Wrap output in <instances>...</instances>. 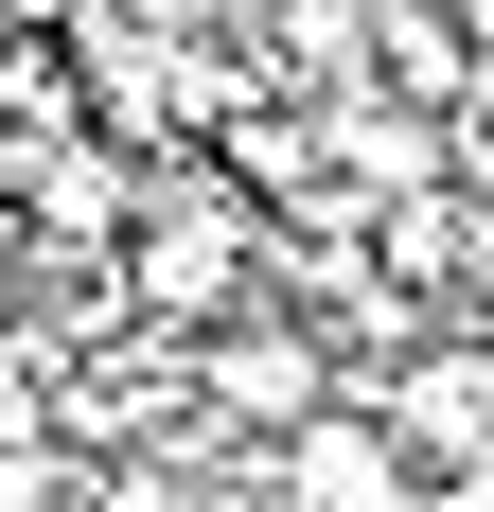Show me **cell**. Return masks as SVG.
I'll use <instances>...</instances> for the list:
<instances>
[{"label": "cell", "instance_id": "obj_1", "mask_svg": "<svg viewBox=\"0 0 494 512\" xmlns=\"http://www.w3.org/2000/svg\"><path fill=\"white\" fill-rule=\"evenodd\" d=\"M353 407H371V424L406 442V460H424V495H477V477H494V336L459 318V336L389 354L371 389H353Z\"/></svg>", "mask_w": 494, "mask_h": 512}, {"label": "cell", "instance_id": "obj_2", "mask_svg": "<svg viewBox=\"0 0 494 512\" xmlns=\"http://www.w3.org/2000/svg\"><path fill=\"white\" fill-rule=\"evenodd\" d=\"M265 477H283V512H442V495H424V460H406V442H389L371 407L300 424V442H283Z\"/></svg>", "mask_w": 494, "mask_h": 512}, {"label": "cell", "instance_id": "obj_3", "mask_svg": "<svg viewBox=\"0 0 494 512\" xmlns=\"http://www.w3.org/2000/svg\"><path fill=\"white\" fill-rule=\"evenodd\" d=\"M0 283H18V248H0Z\"/></svg>", "mask_w": 494, "mask_h": 512}]
</instances>
